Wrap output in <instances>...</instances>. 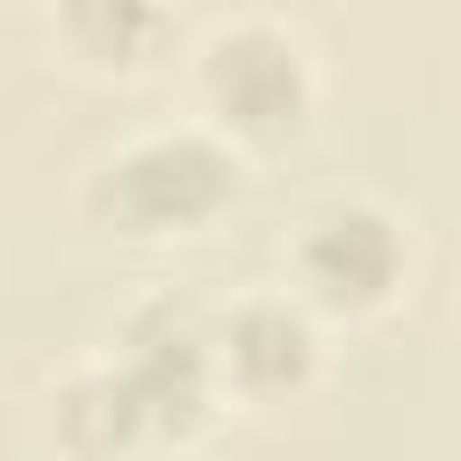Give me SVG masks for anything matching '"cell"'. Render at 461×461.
<instances>
[{"instance_id":"obj_1","label":"cell","mask_w":461,"mask_h":461,"mask_svg":"<svg viewBox=\"0 0 461 461\" xmlns=\"http://www.w3.org/2000/svg\"><path fill=\"white\" fill-rule=\"evenodd\" d=\"M173 79H180V115L202 122L216 144H230L252 173L310 144L331 101L317 36L281 7H223L187 22Z\"/></svg>"},{"instance_id":"obj_2","label":"cell","mask_w":461,"mask_h":461,"mask_svg":"<svg viewBox=\"0 0 461 461\" xmlns=\"http://www.w3.org/2000/svg\"><path fill=\"white\" fill-rule=\"evenodd\" d=\"M245 187H252V166L230 144H216L187 115H151V122L101 137L79 158L65 202H72V223L108 245L173 252V245H202L209 230H223Z\"/></svg>"},{"instance_id":"obj_3","label":"cell","mask_w":461,"mask_h":461,"mask_svg":"<svg viewBox=\"0 0 461 461\" xmlns=\"http://www.w3.org/2000/svg\"><path fill=\"white\" fill-rule=\"evenodd\" d=\"M432 267L425 216L382 187H324L295 209L281 238V288L331 331V339H367L389 331Z\"/></svg>"},{"instance_id":"obj_4","label":"cell","mask_w":461,"mask_h":461,"mask_svg":"<svg viewBox=\"0 0 461 461\" xmlns=\"http://www.w3.org/2000/svg\"><path fill=\"white\" fill-rule=\"evenodd\" d=\"M202 346H209V389L223 418H259V425L295 418L339 375V339L281 281H252L209 303Z\"/></svg>"},{"instance_id":"obj_5","label":"cell","mask_w":461,"mask_h":461,"mask_svg":"<svg viewBox=\"0 0 461 461\" xmlns=\"http://www.w3.org/2000/svg\"><path fill=\"white\" fill-rule=\"evenodd\" d=\"M202 317L209 303L180 295V288H144L115 310V324L101 331V353L122 367L130 396L151 418L158 461H202L209 432L223 425L216 389H209V346H202Z\"/></svg>"},{"instance_id":"obj_6","label":"cell","mask_w":461,"mask_h":461,"mask_svg":"<svg viewBox=\"0 0 461 461\" xmlns=\"http://www.w3.org/2000/svg\"><path fill=\"white\" fill-rule=\"evenodd\" d=\"M22 432L36 461H158L151 418L101 346L36 375L22 403Z\"/></svg>"},{"instance_id":"obj_7","label":"cell","mask_w":461,"mask_h":461,"mask_svg":"<svg viewBox=\"0 0 461 461\" xmlns=\"http://www.w3.org/2000/svg\"><path fill=\"white\" fill-rule=\"evenodd\" d=\"M187 14L166 0H58L36 14L43 65L79 86H144L173 72Z\"/></svg>"}]
</instances>
